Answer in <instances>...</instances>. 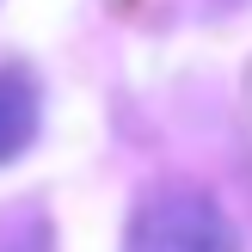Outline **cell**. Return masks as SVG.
Segmentation results:
<instances>
[{
  "label": "cell",
  "instance_id": "cell-2",
  "mask_svg": "<svg viewBox=\"0 0 252 252\" xmlns=\"http://www.w3.org/2000/svg\"><path fill=\"white\" fill-rule=\"evenodd\" d=\"M37 135V80L19 68H0V166L25 154Z\"/></svg>",
  "mask_w": 252,
  "mask_h": 252
},
{
  "label": "cell",
  "instance_id": "cell-1",
  "mask_svg": "<svg viewBox=\"0 0 252 252\" xmlns=\"http://www.w3.org/2000/svg\"><path fill=\"white\" fill-rule=\"evenodd\" d=\"M123 252H234V221L221 216L216 197L172 185L135 209Z\"/></svg>",
  "mask_w": 252,
  "mask_h": 252
}]
</instances>
